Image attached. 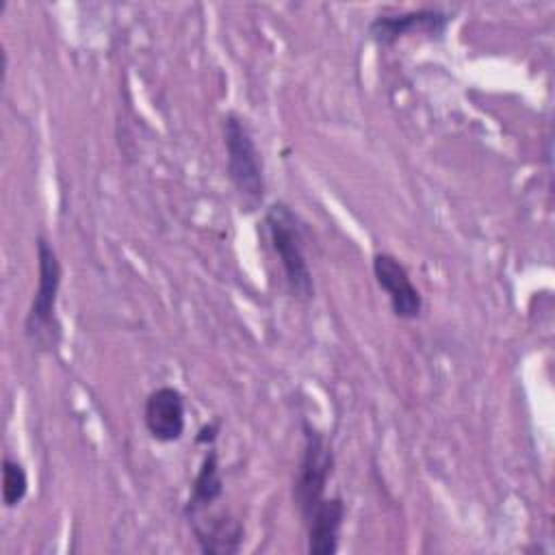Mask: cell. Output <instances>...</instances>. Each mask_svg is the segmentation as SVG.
<instances>
[{"label": "cell", "mask_w": 555, "mask_h": 555, "mask_svg": "<svg viewBox=\"0 0 555 555\" xmlns=\"http://www.w3.org/2000/svg\"><path fill=\"white\" fill-rule=\"evenodd\" d=\"M37 251V288L24 317V338L37 353H52L59 349L63 338V325L56 312L63 264L46 234L35 238Z\"/></svg>", "instance_id": "obj_1"}, {"label": "cell", "mask_w": 555, "mask_h": 555, "mask_svg": "<svg viewBox=\"0 0 555 555\" xmlns=\"http://www.w3.org/2000/svg\"><path fill=\"white\" fill-rule=\"evenodd\" d=\"M269 245L282 267L286 288L293 299L310 301L314 299V280L306 256L304 232L299 217L284 202H273L262 217Z\"/></svg>", "instance_id": "obj_2"}, {"label": "cell", "mask_w": 555, "mask_h": 555, "mask_svg": "<svg viewBox=\"0 0 555 555\" xmlns=\"http://www.w3.org/2000/svg\"><path fill=\"white\" fill-rule=\"evenodd\" d=\"M225 171L243 204L254 210L267 191L264 163L247 121L238 113L223 115Z\"/></svg>", "instance_id": "obj_3"}, {"label": "cell", "mask_w": 555, "mask_h": 555, "mask_svg": "<svg viewBox=\"0 0 555 555\" xmlns=\"http://www.w3.org/2000/svg\"><path fill=\"white\" fill-rule=\"evenodd\" d=\"M301 431L304 447L293 477V503L299 516L308 514L317 503L327 496V483L336 466L330 440L308 421L301 423Z\"/></svg>", "instance_id": "obj_4"}, {"label": "cell", "mask_w": 555, "mask_h": 555, "mask_svg": "<svg viewBox=\"0 0 555 555\" xmlns=\"http://www.w3.org/2000/svg\"><path fill=\"white\" fill-rule=\"evenodd\" d=\"M453 22V13L440 7H418L408 11H384L377 13L369 26L366 35L379 46H392L410 35H425L431 39H442Z\"/></svg>", "instance_id": "obj_5"}, {"label": "cell", "mask_w": 555, "mask_h": 555, "mask_svg": "<svg viewBox=\"0 0 555 555\" xmlns=\"http://www.w3.org/2000/svg\"><path fill=\"white\" fill-rule=\"evenodd\" d=\"M371 269L377 286L386 293L390 310L401 321H414L423 312V295L412 282L408 267L390 251H375Z\"/></svg>", "instance_id": "obj_6"}, {"label": "cell", "mask_w": 555, "mask_h": 555, "mask_svg": "<svg viewBox=\"0 0 555 555\" xmlns=\"http://www.w3.org/2000/svg\"><path fill=\"white\" fill-rule=\"evenodd\" d=\"M143 423L156 442H178L186 427V401L173 386L154 388L143 403Z\"/></svg>", "instance_id": "obj_7"}, {"label": "cell", "mask_w": 555, "mask_h": 555, "mask_svg": "<svg viewBox=\"0 0 555 555\" xmlns=\"http://www.w3.org/2000/svg\"><path fill=\"white\" fill-rule=\"evenodd\" d=\"M195 542L206 555H232L238 553L245 529L238 518H234L223 507H210L202 514L186 518Z\"/></svg>", "instance_id": "obj_8"}, {"label": "cell", "mask_w": 555, "mask_h": 555, "mask_svg": "<svg viewBox=\"0 0 555 555\" xmlns=\"http://www.w3.org/2000/svg\"><path fill=\"white\" fill-rule=\"evenodd\" d=\"M345 514L347 507L340 496H325L308 514L301 516L308 542L306 548L310 555H334L338 551Z\"/></svg>", "instance_id": "obj_9"}, {"label": "cell", "mask_w": 555, "mask_h": 555, "mask_svg": "<svg viewBox=\"0 0 555 555\" xmlns=\"http://www.w3.org/2000/svg\"><path fill=\"white\" fill-rule=\"evenodd\" d=\"M223 496V477H221V464L219 453L210 447L206 449L199 468L193 477L189 499L184 503V518H191L195 514H202L210 507H217Z\"/></svg>", "instance_id": "obj_10"}, {"label": "cell", "mask_w": 555, "mask_h": 555, "mask_svg": "<svg viewBox=\"0 0 555 555\" xmlns=\"http://www.w3.org/2000/svg\"><path fill=\"white\" fill-rule=\"evenodd\" d=\"M28 494V473L11 455L2 457V503L7 509L17 507Z\"/></svg>", "instance_id": "obj_11"}, {"label": "cell", "mask_w": 555, "mask_h": 555, "mask_svg": "<svg viewBox=\"0 0 555 555\" xmlns=\"http://www.w3.org/2000/svg\"><path fill=\"white\" fill-rule=\"evenodd\" d=\"M219 418H215V421H210V423H206L199 431H197V436H195V440L199 442V444H212L215 440H217V434H219Z\"/></svg>", "instance_id": "obj_12"}]
</instances>
